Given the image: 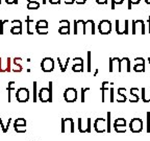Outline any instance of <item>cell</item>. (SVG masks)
<instances>
[{
    "label": "cell",
    "mask_w": 150,
    "mask_h": 141,
    "mask_svg": "<svg viewBox=\"0 0 150 141\" xmlns=\"http://www.w3.org/2000/svg\"><path fill=\"white\" fill-rule=\"evenodd\" d=\"M142 99H143L144 103L150 101V91L147 92V89L146 88L142 89Z\"/></svg>",
    "instance_id": "d6986e66"
},
{
    "label": "cell",
    "mask_w": 150,
    "mask_h": 141,
    "mask_svg": "<svg viewBox=\"0 0 150 141\" xmlns=\"http://www.w3.org/2000/svg\"><path fill=\"white\" fill-rule=\"evenodd\" d=\"M21 62H22V59H21V58H15L14 61H13L14 65H19V66H22V65H21Z\"/></svg>",
    "instance_id": "7dc6e473"
},
{
    "label": "cell",
    "mask_w": 150,
    "mask_h": 141,
    "mask_svg": "<svg viewBox=\"0 0 150 141\" xmlns=\"http://www.w3.org/2000/svg\"><path fill=\"white\" fill-rule=\"evenodd\" d=\"M148 62H149V65H150V59H148Z\"/></svg>",
    "instance_id": "6125c7cd"
},
{
    "label": "cell",
    "mask_w": 150,
    "mask_h": 141,
    "mask_svg": "<svg viewBox=\"0 0 150 141\" xmlns=\"http://www.w3.org/2000/svg\"><path fill=\"white\" fill-rule=\"evenodd\" d=\"M109 85H111V83L103 82L102 85H101V88H100V89H105V90H109Z\"/></svg>",
    "instance_id": "ee69618b"
},
{
    "label": "cell",
    "mask_w": 150,
    "mask_h": 141,
    "mask_svg": "<svg viewBox=\"0 0 150 141\" xmlns=\"http://www.w3.org/2000/svg\"><path fill=\"white\" fill-rule=\"evenodd\" d=\"M65 2L66 4H73V3L75 2V0H66Z\"/></svg>",
    "instance_id": "11a10c76"
},
{
    "label": "cell",
    "mask_w": 150,
    "mask_h": 141,
    "mask_svg": "<svg viewBox=\"0 0 150 141\" xmlns=\"http://www.w3.org/2000/svg\"><path fill=\"white\" fill-rule=\"evenodd\" d=\"M83 34H95V24L93 20H88L85 21V32Z\"/></svg>",
    "instance_id": "5bb4252c"
},
{
    "label": "cell",
    "mask_w": 150,
    "mask_h": 141,
    "mask_svg": "<svg viewBox=\"0 0 150 141\" xmlns=\"http://www.w3.org/2000/svg\"><path fill=\"white\" fill-rule=\"evenodd\" d=\"M114 126H126V120L124 118H118L114 122Z\"/></svg>",
    "instance_id": "1f68e13d"
},
{
    "label": "cell",
    "mask_w": 150,
    "mask_h": 141,
    "mask_svg": "<svg viewBox=\"0 0 150 141\" xmlns=\"http://www.w3.org/2000/svg\"><path fill=\"white\" fill-rule=\"evenodd\" d=\"M40 7V3L35 0V1H30L27 3V9H38Z\"/></svg>",
    "instance_id": "44dd1931"
},
{
    "label": "cell",
    "mask_w": 150,
    "mask_h": 141,
    "mask_svg": "<svg viewBox=\"0 0 150 141\" xmlns=\"http://www.w3.org/2000/svg\"><path fill=\"white\" fill-rule=\"evenodd\" d=\"M94 128L97 133H104L105 131H107L106 120L104 118H97L94 122Z\"/></svg>",
    "instance_id": "30bf717a"
},
{
    "label": "cell",
    "mask_w": 150,
    "mask_h": 141,
    "mask_svg": "<svg viewBox=\"0 0 150 141\" xmlns=\"http://www.w3.org/2000/svg\"><path fill=\"white\" fill-rule=\"evenodd\" d=\"M129 129L133 133H140L143 131V120L141 118L135 117L130 120Z\"/></svg>",
    "instance_id": "3957f363"
},
{
    "label": "cell",
    "mask_w": 150,
    "mask_h": 141,
    "mask_svg": "<svg viewBox=\"0 0 150 141\" xmlns=\"http://www.w3.org/2000/svg\"><path fill=\"white\" fill-rule=\"evenodd\" d=\"M35 27H48V22L46 20H39L35 23Z\"/></svg>",
    "instance_id": "4dcf8cb0"
},
{
    "label": "cell",
    "mask_w": 150,
    "mask_h": 141,
    "mask_svg": "<svg viewBox=\"0 0 150 141\" xmlns=\"http://www.w3.org/2000/svg\"><path fill=\"white\" fill-rule=\"evenodd\" d=\"M49 28L48 27H35V32H38L39 35H47Z\"/></svg>",
    "instance_id": "cb8c5ba5"
},
{
    "label": "cell",
    "mask_w": 150,
    "mask_h": 141,
    "mask_svg": "<svg viewBox=\"0 0 150 141\" xmlns=\"http://www.w3.org/2000/svg\"><path fill=\"white\" fill-rule=\"evenodd\" d=\"M98 30L100 34L102 35H109L112 32V23L109 20H102L100 21L99 25H98Z\"/></svg>",
    "instance_id": "ba28073f"
},
{
    "label": "cell",
    "mask_w": 150,
    "mask_h": 141,
    "mask_svg": "<svg viewBox=\"0 0 150 141\" xmlns=\"http://www.w3.org/2000/svg\"><path fill=\"white\" fill-rule=\"evenodd\" d=\"M15 82H9V87H7V91H9V103L11 101V91L15 90Z\"/></svg>",
    "instance_id": "4316f807"
},
{
    "label": "cell",
    "mask_w": 150,
    "mask_h": 141,
    "mask_svg": "<svg viewBox=\"0 0 150 141\" xmlns=\"http://www.w3.org/2000/svg\"><path fill=\"white\" fill-rule=\"evenodd\" d=\"M72 70H73L74 72H81V71L83 70V65H74L73 64Z\"/></svg>",
    "instance_id": "e575fe53"
},
{
    "label": "cell",
    "mask_w": 150,
    "mask_h": 141,
    "mask_svg": "<svg viewBox=\"0 0 150 141\" xmlns=\"http://www.w3.org/2000/svg\"><path fill=\"white\" fill-rule=\"evenodd\" d=\"M133 70L137 72H145V64H135Z\"/></svg>",
    "instance_id": "d4e9b609"
},
{
    "label": "cell",
    "mask_w": 150,
    "mask_h": 141,
    "mask_svg": "<svg viewBox=\"0 0 150 141\" xmlns=\"http://www.w3.org/2000/svg\"><path fill=\"white\" fill-rule=\"evenodd\" d=\"M90 91V88H85V89H81V103H85V92Z\"/></svg>",
    "instance_id": "74e56055"
},
{
    "label": "cell",
    "mask_w": 150,
    "mask_h": 141,
    "mask_svg": "<svg viewBox=\"0 0 150 141\" xmlns=\"http://www.w3.org/2000/svg\"><path fill=\"white\" fill-rule=\"evenodd\" d=\"M147 133H150V112H147Z\"/></svg>",
    "instance_id": "bcb514c9"
},
{
    "label": "cell",
    "mask_w": 150,
    "mask_h": 141,
    "mask_svg": "<svg viewBox=\"0 0 150 141\" xmlns=\"http://www.w3.org/2000/svg\"><path fill=\"white\" fill-rule=\"evenodd\" d=\"M78 131L80 133H91V118H78Z\"/></svg>",
    "instance_id": "7a4b0ae2"
},
{
    "label": "cell",
    "mask_w": 150,
    "mask_h": 141,
    "mask_svg": "<svg viewBox=\"0 0 150 141\" xmlns=\"http://www.w3.org/2000/svg\"><path fill=\"white\" fill-rule=\"evenodd\" d=\"M49 2L51 4H59L61 3V0H49Z\"/></svg>",
    "instance_id": "816d5d0a"
},
{
    "label": "cell",
    "mask_w": 150,
    "mask_h": 141,
    "mask_svg": "<svg viewBox=\"0 0 150 141\" xmlns=\"http://www.w3.org/2000/svg\"><path fill=\"white\" fill-rule=\"evenodd\" d=\"M116 32L118 35H127L128 34V20H116Z\"/></svg>",
    "instance_id": "5b68a950"
},
{
    "label": "cell",
    "mask_w": 150,
    "mask_h": 141,
    "mask_svg": "<svg viewBox=\"0 0 150 141\" xmlns=\"http://www.w3.org/2000/svg\"><path fill=\"white\" fill-rule=\"evenodd\" d=\"M41 67L44 72H51L54 69V61L51 58H45L42 60Z\"/></svg>",
    "instance_id": "9c48e42d"
},
{
    "label": "cell",
    "mask_w": 150,
    "mask_h": 141,
    "mask_svg": "<svg viewBox=\"0 0 150 141\" xmlns=\"http://www.w3.org/2000/svg\"><path fill=\"white\" fill-rule=\"evenodd\" d=\"M59 32L61 34V35H69V34H70V26H68V27L59 26Z\"/></svg>",
    "instance_id": "83f0119b"
},
{
    "label": "cell",
    "mask_w": 150,
    "mask_h": 141,
    "mask_svg": "<svg viewBox=\"0 0 150 141\" xmlns=\"http://www.w3.org/2000/svg\"><path fill=\"white\" fill-rule=\"evenodd\" d=\"M22 66H19V65H14V67L12 68V70L14 71V72H21L22 71Z\"/></svg>",
    "instance_id": "b9f144b4"
},
{
    "label": "cell",
    "mask_w": 150,
    "mask_h": 141,
    "mask_svg": "<svg viewBox=\"0 0 150 141\" xmlns=\"http://www.w3.org/2000/svg\"><path fill=\"white\" fill-rule=\"evenodd\" d=\"M91 62H92V53L91 51H88V72H91L92 71V65H91Z\"/></svg>",
    "instance_id": "d6a6232c"
},
{
    "label": "cell",
    "mask_w": 150,
    "mask_h": 141,
    "mask_svg": "<svg viewBox=\"0 0 150 141\" xmlns=\"http://www.w3.org/2000/svg\"><path fill=\"white\" fill-rule=\"evenodd\" d=\"M74 121L72 118H62V133H74Z\"/></svg>",
    "instance_id": "6da1fadb"
},
{
    "label": "cell",
    "mask_w": 150,
    "mask_h": 141,
    "mask_svg": "<svg viewBox=\"0 0 150 141\" xmlns=\"http://www.w3.org/2000/svg\"><path fill=\"white\" fill-rule=\"evenodd\" d=\"M39 99L42 103H47V101H52V94L50 92L49 88H41V90L39 91Z\"/></svg>",
    "instance_id": "8992f818"
},
{
    "label": "cell",
    "mask_w": 150,
    "mask_h": 141,
    "mask_svg": "<svg viewBox=\"0 0 150 141\" xmlns=\"http://www.w3.org/2000/svg\"><path fill=\"white\" fill-rule=\"evenodd\" d=\"M124 0H112V9H115L116 4H122Z\"/></svg>",
    "instance_id": "ab89813d"
},
{
    "label": "cell",
    "mask_w": 150,
    "mask_h": 141,
    "mask_svg": "<svg viewBox=\"0 0 150 141\" xmlns=\"http://www.w3.org/2000/svg\"><path fill=\"white\" fill-rule=\"evenodd\" d=\"M12 26H22V22L20 20H13Z\"/></svg>",
    "instance_id": "f6af8a7d"
},
{
    "label": "cell",
    "mask_w": 150,
    "mask_h": 141,
    "mask_svg": "<svg viewBox=\"0 0 150 141\" xmlns=\"http://www.w3.org/2000/svg\"><path fill=\"white\" fill-rule=\"evenodd\" d=\"M14 129L17 133L22 134V133L26 132V126H14Z\"/></svg>",
    "instance_id": "484cf974"
},
{
    "label": "cell",
    "mask_w": 150,
    "mask_h": 141,
    "mask_svg": "<svg viewBox=\"0 0 150 141\" xmlns=\"http://www.w3.org/2000/svg\"><path fill=\"white\" fill-rule=\"evenodd\" d=\"M138 32H140L142 35L145 34V23L144 21L142 20H135L133 21V34H137Z\"/></svg>",
    "instance_id": "8fae6325"
},
{
    "label": "cell",
    "mask_w": 150,
    "mask_h": 141,
    "mask_svg": "<svg viewBox=\"0 0 150 141\" xmlns=\"http://www.w3.org/2000/svg\"><path fill=\"white\" fill-rule=\"evenodd\" d=\"M59 26H62V27L70 26V22H69L68 20H61L59 21Z\"/></svg>",
    "instance_id": "f35d334b"
},
{
    "label": "cell",
    "mask_w": 150,
    "mask_h": 141,
    "mask_svg": "<svg viewBox=\"0 0 150 141\" xmlns=\"http://www.w3.org/2000/svg\"><path fill=\"white\" fill-rule=\"evenodd\" d=\"M33 101H37V82H33Z\"/></svg>",
    "instance_id": "7bdbcfd3"
},
{
    "label": "cell",
    "mask_w": 150,
    "mask_h": 141,
    "mask_svg": "<svg viewBox=\"0 0 150 141\" xmlns=\"http://www.w3.org/2000/svg\"><path fill=\"white\" fill-rule=\"evenodd\" d=\"M138 92H139V89L138 88H131L130 89V94H133V95H138Z\"/></svg>",
    "instance_id": "681fc988"
},
{
    "label": "cell",
    "mask_w": 150,
    "mask_h": 141,
    "mask_svg": "<svg viewBox=\"0 0 150 141\" xmlns=\"http://www.w3.org/2000/svg\"><path fill=\"white\" fill-rule=\"evenodd\" d=\"M119 66H120V59H118V58L109 59V72H114L115 68H117L119 71Z\"/></svg>",
    "instance_id": "e0dca14e"
},
{
    "label": "cell",
    "mask_w": 150,
    "mask_h": 141,
    "mask_svg": "<svg viewBox=\"0 0 150 141\" xmlns=\"http://www.w3.org/2000/svg\"><path fill=\"white\" fill-rule=\"evenodd\" d=\"M11 121H12V118H9V120H7V124H6V126H4V124H3L2 119L0 118V126L2 128V132H3V133H7V131H9V124H11Z\"/></svg>",
    "instance_id": "7402d4cb"
},
{
    "label": "cell",
    "mask_w": 150,
    "mask_h": 141,
    "mask_svg": "<svg viewBox=\"0 0 150 141\" xmlns=\"http://www.w3.org/2000/svg\"><path fill=\"white\" fill-rule=\"evenodd\" d=\"M57 62H59V67H61V71H62V72H65L66 69H67L68 64H69V62H70V59H69V58H67V59H66V63H65V64H63L62 60H61V59H57Z\"/></svg>",
    "instance_id": "ffe728a7"
},
{
    "label": "cell",
    "mask_w": 150,
    "mask_h": 141,
    "mask_svg": "<svg viewBox=\"0 0 150 141\" xmlns=\"http://www.w3.org/2000/svg\"><path fill=\"white\" fill-rule=\"evenodd\" d=\"M46 2H47V0H42V3H43V4H46Z\"/></svg>",
    "instance_id": "6f0895ef"
},
{
    "label": "cell",
    "mask_w": 150,
    "mask_h": 141,
    "mask_svg": "<svg viewBox=\"0 0 150 141\" xmlns=\"http://www.w3.org/2000/svg\"><path fill=\"white\" fill-rule=\"evenodd\" d=\"M11 59L7 58L6 59L5 65L2 63V59H0V72H11L12 71V68H11Z\"/></svg>",
    "instance_id": "9a60e30c"
},
{
    "label": "cell",
    "mask_w": 150,
    "mask_h": 141,
    "mask_svg": "<svg viewBox=\"0 0 150 141\" xmlns=\"http://www.w3.org/2000/svg\"><path fill=\"white\" fill-rule=\"evenodd\" d=\"M0 4H1V0H0Z\"/></svg>",
    "instance_id": "be15d7a7"
},
{
    "label": "cell",
    "mask_w": 150,
    "mask_h": 141,
    "mask_svg": "<svg viewBox=\"0 0 150 141\" xmlns=\"http://www.w3.org/2000/svg\"><path fill=\"white\" fill-rule=\"evenodd\" d=\"M106 124H107V131L106 132H111V113H107V119H106Z\"/></svg>",
    "instance_id": "d590c367"
},
{
    "label": "cell",
    "mask_w": 150,
    "mask_h": 141,
    "mask_svg": "<svg viewBox=\"0 0 150 141\" xmlns=\"http://www.w3.org/2000/svg\"><path fill=\"white\" fill-rule=\"evenodd\" d=\"M135 64H145V61L142 58H137L135 59Z\"/></svg>",
    "instance_id": "c3c4849f"
},
{
    "label": "cell",
    "mask_w": 150,
    "mask_h": 141,
    "mask_svg": "<svg viewBox=\"0 0 150 141\" xmlns=\"http://www.w3.org/2000/svg\"><path fill=\"white\" fill-rule=\"evenodd\" d=\"M141 0H128V9H131L133 4H139Z\"/></svg>",
    "instance_id": "60d3db41"
},
{
    "label": "cell",
    "mask_w": 150,
    "mask_h": 141,
    "mask_svg": "<svg viewBox=\"0 0 150 141\" xmlns=\"http://www.w3.org/2000/svg\"><path fill=\"white\" fill-rule=\"evenodd\" d=\"M14 126H26V120L22 117L17 118L15 122H14Z\"/></svg>",
    "instance_id": "f1b7e54d"
},
{
    "label": "cell",
    "mask_w": 150,
    "mask_h": 141,
    "mask_svg": "<svg viewBox=\"0 0 150 141\" xmlns=\"http://www.w3.org/2000/svg\"><path fill=\"white\" fill-rule=\"evenodd\" d=\"M97 74H98V69H96V70H95V72H94V77H96Z\"/></svg>",
    "instance_id": "9f6ffc18"
},
{
    "label": "cell",
    "mask_w": 150,
    "mask_h": 141,
    "mask_svg": "<svg viewBox=\"0 0 150 141\" xmlns=\"http://www.w3.org/2000/svg\"><path fill=\"white\" fill-rule=\"evenodd\" d=\"M114 129L117 133H125L126 132V126H114Z\"/></svg>",
    "instance_id": "f546056e"
},
{
    "label": "cell",
    "mask_w": 150,
    "mask_h": 141,
    "mask_svg": "<svg viewBox=\"0 0 150 141\" xmlns=\"http://www.w3.org/2000/svg\"><path fill=\"white\" fill-rule=\"evenodd\" d=\"M145 2L147 3V4H150V0H145Z\"/></svg>",
    "instance_id": "680465c9"
},
{
    "label": "cell",
    "mask_w": 150,
    "mask_h": 141,
    "mask_svg": "<svg viewBox=\"0 0 150 141\" xmlns=\"http://www.w3.org/2000/svg\"><path fill=\"white\" fill-rule=\"evenodd\" d=\"M85 21L83 20H75L74 21V34L76 35L79 32L83 34L85 32Z\"/></svg>",
    "instance_id": "4fadbf2b"
},
{
    "label": "cell",
    "mask_w": 150,
    "mask_h": 141,
    "mask_svg": "<svg viewBox=\"0 0 150 141\" xmlns=\"http://www.w3.org/2000/svg\"><path fill=\"white\" fill-rule=\"evenodd\" d=\"M73 64L74 65H83V59H81V58H75V59H73Z\"/></svg>",
    "instance_id": "8d00e7d4"
},
{
    "label": "cell",
    "mask_w": 150,
    "mask_h": 141,
    "mask_svg": "<svg viewBox=\"0 0 150 141\" xmlns=\"http://www.w3.org/2000/svg\"><path fill=\"white\" fill-rule=\"evenodd\" d=\"M75 2H76L77 4H85V0H75Z\"/></svg>",
    "instance_id": "db71d44e"
},
{
    "label": "cell",
    "mask_w": 150,
    "mask_h": 141,
    "mask_svg": "<svg viewBox=\"0 0 150 141\" xmlns=\"http://www.w3.org/2000/svg\"><path fill=\"white\" fill-rule=\"evenodd\" d=\"M7 4H18V0H5Z\"/></svg>",
    "instance_id": "f907efd6"
},
{
    "label": "cell",
    "mask_w": 150,
    "mask_h": 141,
    "mask_svg": "<svg viewBox=\"0 0 150 141\" xmlns=\"http://www.w3.org/2000/svg\"><path fill=\"white\" fill-rule=\"evenodd\" d=\"M148 22H149V34H150V17L149 19H148Z\"/></svg>",
    "instance_id": "91938a15"
},
{
    "label": "cell",
    "mask_w": 150,
    "mask_h": 141,
    "mask_svg": "<svg viewBox=\"0 0 150 141\" xmlns=\"http://www.w3.org/2000/svg\"><path fill=\"white\" fill-rule=\"evenodd\" d=\"M9 23V20H0V35L4 34V25Z\"/></svg>",
    "instance_id": "836d02e7"
},
{
    "label": "cell",
    "mask_w": 150,
    "mask_h": 141,
    "mask_svg": "<svg viewBox=\"0 0 150 141\" xmlns=\"http://www.w3.org/2000/svg\"><path fill=\"white\" fill-rule=\"evenodd\" d=\"M16 98L19 103H26L29 99V91L26 88H19L16 92Z\"/></svg>",
    "instance_id": "277c9868"
},
{
    "label": "cell",
    "mask_w": 150,
    "mask_h": 141,
    "mask_svg": "<svg viewBox=\"0 0 150 141\" xmlns=\"http://www.w3.org/2000/svg\"><path fill=\"white\" fill-rule=\"evenodd\" d=\"M130 72V61L128 58H124L120 60V66H119V72Z\"/></svg>",
    "instance_id": "7c38bea8"
},
{
    "label": "cell",
    "mask_w": 150,
    "mask_h": 141,
    "mask_svg": "<svg viewBox=\"0 0 150 141\" xmlns=\"http://www.w3.org/2000/svg\"><path fill=\"white\" fill-rule=\"evenodd\" d=\"M30 1H35V0H27V2H30Z\"/></svg>",
    "instance_id": "94428289"
},
{
    "label": "cell",
    "mask_w": 150,
    "mask_h": 141,
    "mask_svg": "<svg viewBox=\"0 0 150 141\" xmlns=\"http://www.w3.org/2000/svg\"><path fill=\"white\" fill-rule=\"evenodd\" d=\"M11 34H13V35H21L22 34V26H12Z\"/></svg>",
    "instance_id": "603a6c76"
},
{
    "label": "cell",
    "mask_w": 150,
    "mask_h": 141,
    "mask_svg": "<svg viewBox=\"0 0 150 141\" xmlns=\"http://www.w3.org/2000/svg\"><path fill=\"white\" fill-rule=\"evenodd\" d=\"M64 98L67 103H74L77 99V91L75 88H67L64 92Z\"/></svg>",
    "instance_id": "52a82bcc"
},
{
    "label": "cell",
    "mask_w": 150,
    "mask_h": 141,
    "mask_svg": "<svg viewBox=\"0 0 150 141\" xmlns=\"http://www.w3.org/2000/svg\"><path fill=\"white\" fill-rule=\"evenodd\" d=\"M124 92H126V89L125 88H119L117 92V101L118 103H124L127 100L126 95L124 94Z\"/></svg>",
    "instance_id": "ac0fdd59"
},
{
    "label": "cell",
    "mask_w": 150,
    "mask_h": 141,
    "mask_svg": "<svg viewBox=\"0 0 150 141\" xmlns=\"http://www.w3.org/2000/svg\"><path fill=\"white\" fill-rule=\"evenodd\" d=\"M25 22H26L27 24V34H28V35H33V32L35 30V22H33V20L30 19L29 16H27Z\"/></svg>",
    "instance_id": "2e32d148"
},
{
    "label": "cell",
    "mask_w": 150,
    "mask_h": 141,
    "mask_svg": "<svg viewBox=\"0 0 150 141\" xmlns=\"http://www.w3.org/2000/svg\"><path fill=\"white\" fill-rule=\"evenodd\" d=\"M96 2L98 4H106L107 3V0H96Z\"/></svg>",
    "instance_id": "f5cc1de1"
}]
</instances>
